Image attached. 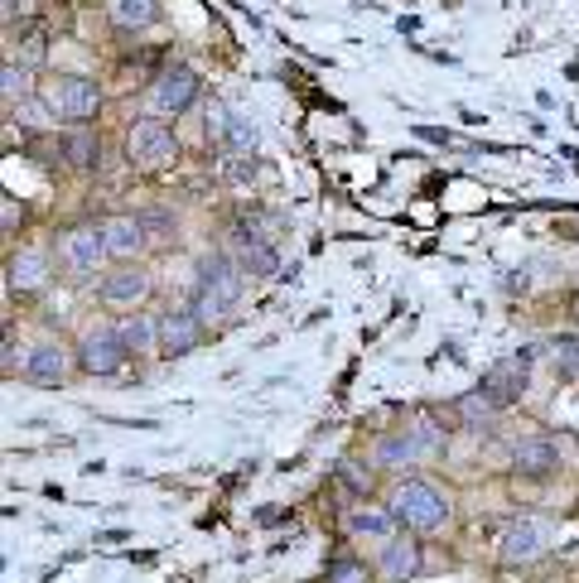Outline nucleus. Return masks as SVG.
<instances>
[{
  "label": "nucleus",
  "mask_w": 579,
  "mask_h": 583,
  "mask_svg": "<svg viewBox=\"0 0 579 583\" xmlns=\"http://www.w3.org/2000/svg\"><path fill=\"white\" fill-rule=\"evenodd\" d=\"M73 367L77 362L69 357V348H63L59 338H39V342H30V352H24V371H20V377L30 381V386L54 391V386H63V381H69Z\"/></svg>",
  "instance_id": "f8f14e48"
},
{
  "label": "nucleus",
  "mask_w": 579,
  "mask_h": 583,
  "mask_svg": "<svg viewBox=\"0 0 579 583\" xmlns=\"http://www.w3.org/2000/svg\"><path fill=\"white\" fill-rule=\"evenodd\" d=\"M0 227H6V232H20L24 227V208L15 203V198H0Z\"/></svg>",
  "instance_id": "7c9ffc66"
},
{
  "label": "nucleus",
  "mask_w": 579,
  "mask_h": 583,
  "mask_svg": "<svg viewBox=\"0 0 579 583\" xmlns=\"http://www.w3.org/2000/svg\"><path fill=\"white\" fill-rule=\"evenodd\" d=\"M126 357L130 352H126L122 333H116V324H97L73 342V362L83 377H116V371L126 367Z\"/></svg>",
  "instance_id": "423d86ee"
},
{
  "label": "nucleus",
  "mask_w": 579,
  "mask_h": 583,
  "mask_svg": "<svg viewBox=\"0 0 579 583\" xmlns=\"http://www.w3.org/2000/svg\"><path fill=\"white\" fill-rule=\"evenodd\" d=\"M550 367H556V377H579V338L550 342Z\"/></svg>",
  "instance_id": "c85d7f7f"
},
{
  "label": "nucleus",
  "mask_w": 579,
  "mask_h": 583,
  "mask_svg": "<svg viewBox=\"0 0 579 583\" xmlns=\"http://www.w3.org/2000/svg\"><path fill=\"white\" fill-rule=\"evenodd\" d=\"M54 275V256L44 246H20L6 256V295H39Z\"/></svg>",
  "instance_id": "ddd939ff"
},
{
  "label": "nucleus",
  "mask_w": 579,
  "mask_h": 583,
  "mask_svg": "<svg viewBox=\"0 0 579 583\" xmlns=\"http://www.w3.org/2000/svg\"><path fill=\"white\" fill-rule=\"evenodd\" d=\"M54 261H59V271L69 275V280H92V275L112 261L102 222H73V227H63L54 236Z\"/></svg>",
  "instance_id": "39448f33"
},
{
  "label": "nucleus",
  "mask_w": 579,
  "mask_h": 583,
  "mask_svg": "<svg viewBox=\"0 0 579 583\" xmlns=\"http://www.w3.org/2000/svg\"><path fill=\"white\" fill-rule=\"evenodd\" d=\"M242 265L232 256H222V251H203L199 265H193V295H189V309L203 318V324H218V318H228L236 309V299H242Z\"/></svg>",
  "instance_id": "f03ea898"
},
{
  "label": "nucleus",
  "mask_w": 579,
  "mask_h": 583,
  "mask_svg": "<svg viewBox=\"0 0 579 583\" xmlns=\"http://www.w3.org/2000/svg\"><path fill=\"white\" fill-rule=\"evenodd\" d=\"M59 150H63V165H69L73 174H92V169L102 165V136L92 126H69L59 140Z\"/></svg>",
  "instance_id": "a211bd4d"
},
{
  "label": "nucleus",
  "mask_w": 579,
  "mask_h": 583,
  "mask_svg": "<svg viewBox=\"0 0 579 583\" xmlns=\"http://www.w3.org/2000/svg\"><path fill=\"white\" fill-rule=\"evenodd\" d=\"M575 444H579V430H575Z\"/></svg>",
  "instance_id": "72a5a7b5"
},
{
  "label": "nucleus",
  "mask_w": 579,
  "mask_h": 583,
  "mask_svg": "<svg viewBox=\"0 0 579 583\" xmlns=\"http://www.w3.org/2000/svg\"><path fill=\"white\" fill-rule=\"evenodd\" d=\"M116 333H122V342H126L130 357L160 352V318H150L145 309H126L122 318H116Z\"/></svg>",
  "instance_id": "6ab92c4d"
},
{
  "label": "nucleus",
  "mask_w": 579,
  "mask_h": 583,
  "mask_svg": "<svg viewBox=\"0 0 579 583\" xmlns=\"http://www.w3.org/2000/svg\"><path fill=\"white\" fill-rule=\"evenodd\" d=\"M531 362H536V348H517L512 357H497V362L483 371L478 386L493 395L497 410H512L526 395V386H531Z\"/></svg>",
  "instance_id": "0eeeda50"
},
{
  "label": "nucleus",
  "mask_w": 579,
  "mask_h": 583,
  "mask_svg": "<svg viewBox=\"0 0 579 583\" xmlns=\"http://www.w3.org/2000/svg\"><path fill=\"white\" fill-rule=\"evenodd\" d=\"M44 30H30V34H24V59H30V63H39V59H44Z\"/></svg>",
  "instance_id": "2f4dec72"
},
{
  "label": "nucleus",
  "mask_w": 579,
  "mask_h": 583,
  "mask_svg": "<svg viewBox=\"0 0 579 583\" xmlns=\"http://www.w3.org/2000/svg\"><path fill=\"white\" fill-rule=\"evenodd\" d=\"M203 318L183 304V309H165L160 314V357H189L203 342Z\"/></svg>",
  "instance_id": "dca6fc26"
},
{
  "label": "nucleus",
  "mask_w": 579,
  "mask_h": 583,
  "mask_svg": "<svg viewBox=\"0 0 579 583\" xmlns=\"http://www.w3.org/2000/svg\"><path fill=\"white\" fill-rule=\"evenodd\" d=\"M507 468H512V477H522V483H546V477L560 473V444L550 439V434H526V439L512 444Z\"/></svg>",
  "instance_id": "9b49d317"
},
{
  "label": "nucleus",
  "mask_w": 579,
  "mask_h": 583,
  "mask_svg": "<svg viewBox=\"0 0 579 583\" xmlns=\"http://www.w3.org/2000/svg\"><path fill=\"white\" fill-rule=\"evenodd\" d=\"M179 136L165 116H140L126 126V165L136 174H160V169L179 165Z\"/></svg>",
  "instance_id": "20e7f679"
},
{
  "label": "nucleus",
  "mask_w": 579,
  "mask_h": 583,
  "mask_svg": "<svg viewBox=\"0 0 579 583\" xmlns=\"http://www.w3.org/2000/svg\"><path fill=\"white\" fill-rule=\"evenodd\" d=\"M150 289H155V275L145 271L140 261H116V271H107L97 280V299L107 304V309H140L145 299H150Z\"/></svg>",
  "instance_id": "6e6552de"
},
{
  "label": "nucleus",
  "mask_w": 579,
  "mask_h": 583,
  "mask_svg": "<svg viewBox=\"0 0 579 583\" xmlns=\"http://www.w3.org/2000/svg\"><path fill=\"white\" fill-rule=\"evenodd\" d=\"M10 112H15V121H20V126H30V130H44L49 121H59V116L49 112V102H44V97H24V102L10 106Z\"/></svg>",
  "instance_id": "cd10ccee"
},
{
  "label": "nucleus",
  "mask_w": 579,
  "mask_h": 583,
  "mask_svg": "<svg viewBox=\"0 0 579 583\" xmlns=\"http://www.w3.org/2000/svg\"><path fill=\"white\" fill-rule=\"evenodd\" d=\"M140 222H145V232H150V242H155V236H169V232H175V218H169L165 208L140 212Z\"/></svg>",
  "instance_id": "c756f323"
},
{
  "label": "nucleus",
  "mask_w": 579,
  "mask_h": 583,
  "mask_svg": "<svg viewBox=\"0 0 579 583\" xmlns=\"http://www.w3.org/2000/svg\"><path fill=\"white\" fill-rule=\"evenodd\" d=\"M102 232H107L112 261H140L145 251H150V232H145L140 212H122V218H107V222H102Z\"/></svg>",
  "instance_id": "f3484780"
},
{
  "label": "nucleus",
  "mask_w": 579,
  "mask_h": 583,
  "mask_svg": "<svg viewBox=\"0 0 579 583\" xmlns=\"http://www.w3.org/2000/svg\"><path fill=\"white\" fill-rule=\"evenodd\" d=\"M324 583H377V569L344 550V554H334V560H328Z\"/></svg>",
  "instance_id": "b1692460"
},
{
  "label": "nucleus",
  "mask_w": 579,
  "mask_h": 583,
  "mask_svg": "<svg viewBox=\"0 0 579 583\" xmlns=\"http://www.w3.org/2000/svg\"><path fill=\"white\" fill-rule=\"evenodd\" d=\"M199 92H203L199 68H189V63H175V68H165L150 83V112L155 116H183L193 102H199Z\"/></svg>",
  "instance_id": "9d476101"
},
{
  "label": "nucleus",
  "mask_w": 579,
  "mask_h": 583,
  "mask_svg": "<svg viewBox=\"0 0 579 583\" xmlns=\"http://www.w3.org/2000/svg\"><path fill=\"white\" fill-rule=\"evenodd\" d=\"M503 410L493 405V395L483 391V386H473V391H464V395H454L450 401V420L459 424V430H483V424H493Z\"/></svg>",
  "instance_id": "412c9836"
},
{
  "label": "nucleus",
  "mask_w": 579,
  "mask_h": 583,
  "mask_svg": "<svg viewBox=\"0 0 579 583\" xmlns=\"http://www.w3.org/2000/svg\"><path fill=\"white\" fill-rule=\"evenodd\" d=\"M20 10H30V0H6V20H15Z\"/></svg>",
  "instance_id": "473e14b6"
},
{
  "label": "nucleus",
  "mask_w": 579,
  "mask_h": 583,
  "mask_svg": "<svg viewBox=\"0 0 579 583\" xmlns=\"http://www.w3.org/2000/svg\"><path fill=\"white\" fill-rule=\"evenodd\" d=\"M0 97H6V106L34 97V83H30V68H24V63L6 59V68H0Z\"/></svg>",
  "instance_id": "a878e982"
},
{
  "label": "nucleus",
  "mask_w": 579,
  "mask_h": 583,
  "mask_svg": "<svg viewBox=\"0 0 579 583\" xmlns=\"http://www.w3.org/2000/svg\"><path fill=\"white\" fill-rule=\"evenodd\" d=\"M387 507H391V516H397V526L411 530V536H434V530H444L454 521V497L444 492L440 483L420 477V473L401 477V483L391 487Z\"/></svg>",
  "instance_id": "f257e3e1"
},
{
  "label": "nucleus",
  "mask_w": 579,
  "mask_h": 583,
  "mask_svg": "<svg viewBox=\"0 0 579 583\" xmlns=\"http://www.w3.org/2000/svg\"><path fill=\"white\" fill-rule=\"evenodd\" d=\"M420 564H425V554H420V540L411 530H397L391 540H381V560H377L381 583H411L420 574Z\"/></svg>",
  "instance_id": "2eb2a0df"
},
{
  "label": "nucleus",
  "mask_w": 579,
  "mask_h": 583,
  "mask_svg": "<svg viewBox=\"0 0 579 583\" xmlns=\"http://www.w3.org/2000/svg\"><path fill=\"white\" fill-rule=\"evenodd\" d=\"M338 483H344L348 487V492L352 497H358V501H367V497H372V487H377V473L372 468H367V463H358V458H338Z\"/></svg>",
  "instance_id": "393cba45"
},
{
  "label": "nucleus",
  "mask_w": 579,
  "mask_h": 583,
  "mask_svg": "<svg viewBox=\"0 0 579 583\" xmlns=\"http://www.w3.org/2000/svg\"><path fill=\"white\" fill-rule=\"evenodd\" d=\"M344 530L352 540H391L401 526H397V516H391V507H367V501H362V507L348 511Z\"/></svg>",
  "instance_id": "aec40b11"
},
{
  "label": "nucleus",
  "mask_w": 579,
  "mask_h": 583,
  "mask_svg": "<svg viewBox=\"0 0 579 583\" xmlns=\"http://www.w3.org/2000/svg\"><path fill=\"white\" fill-rule=\"evenodd\" d=\"M415 463H425V448H420L411 424L381 430L377 439H372V468H381V473H406V468H415Z\"/></svg>",
  "instance_id": "4468645a"
},
{
  "label": "nucleus",
  "mask_w": 579,
  "mask_h": 583,
  "mask_svg": "<svg viewBox=\"0 0 579 583\" xmlns=\"http://www.w3.org/2000/svg\"><path fill=\"white\" fill-rule=\"evenodd\" d=\"M39 97L49 102V112L59 116L63 126H92L102 116V83L87 73H54L44 77V87H39Z\"/></svg>",
  "instance_id": "7ed1b4c3"
},
{
  "label": "nucleus",
  "mask_w": 579,
  "mask_h": 583,
  "mask_svg": "<svg viewBox=\"0 0 579 583\" xmlns=\"http://www.w3.org/2000/svg\"><path fill=\"white\" fill-rule=\"evenodd\" d=\"M236 265L252 280H271L281 271V251H275V242H246V246H236Z\"/></svg>",
  "instance_id": "5701e85b"
},
{
  "label": "nucleus",
  "mask_w": 579,
  "mask_h": 583,
  "mask_svg": "<svg viewBox=\"0 0 579 583\" xmlns=\"http://www.w3.org/2000/svg\"><path fill=\"white\" fill-rule=\"evenodd\" d=\"M550 540H556V530H550L546 521H536V516H517V521H507L503 540H497V560H503L507 569L536 564L550 550Z\"/></svg>",
  "instance_id": "1a4fd4ad"
},
{
  "label": "nucleus",
  "mask_w": 579,
  "mask_h": 583,
  "mask_svg": "<svg viewBox=\"0 0 579 583\" xmlns=\"http://www.w3.org/2000/svg\"><path fill=\"white\" fill-rule=\"evenodd\" d=\"M107 20L116 30H155L165 20V6L160 0H107Z\"/></svg>",
  "instance_id": "4be33fe9"
},
{
  "label": "nucleus",
  "mask_w": 579,
  "mask_h": 583,
  "mask_svg": "<svg viewBox=\"0 0 579 583\" xmlns=\"http://www.w3.org/2000/svg\"><path fill=\"white\" fill-rule=\"evenodd\" d=\"M232 106L228 102H208V116H203V136L208 145H218V150H228V136H232Z\"/></svg>",
  "instance_id": "bb28decb"
}]
</instances>
